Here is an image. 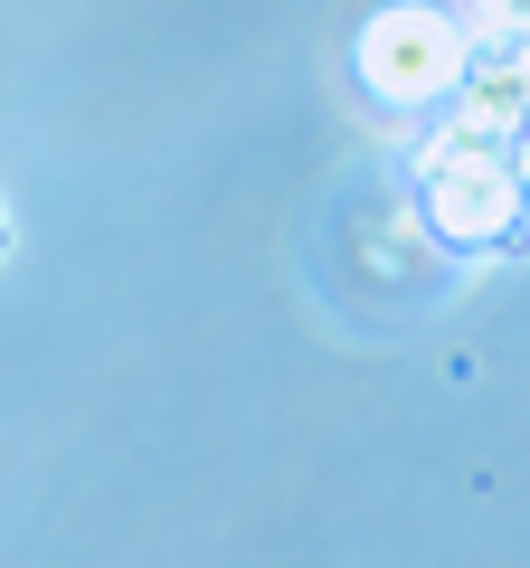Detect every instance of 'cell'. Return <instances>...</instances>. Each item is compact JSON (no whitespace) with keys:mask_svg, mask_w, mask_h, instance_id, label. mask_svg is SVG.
I'll use <instances>...</instances> for the list:
<instances>
[{"mask_svg":"<svg viewBox=\"0 0 530 568\" xmlns=\"http://www.w3.org/2000/svg\"><path fill=\"white\" fill-rule=\"evenodd\" d=\"M465 67H473V29H455L446 10H427V0H398V10H379V20L360 29V85L388 104V114L446 104L455 85H465Z\"/></svg>","mask_w":530,"mask_h":568,"instance_id":"1","label":"cell"},{"mask_svg":"<svg viewBox=\"0 0 530 568\" xmlns=\"http://www.w3.org/2000/svg\"><path fill=\"white\" fill-rule=\"evenodd\" d=\"M417 200H427V227L455 246H502L511 227H521L530 190L521 171H511V152H483V142H455L436 133L427 152H417Z\"/></svg>","mask_w":530,"mask_h":568,"instance_id":"2","label":"cell"},{"mask_svg":"<svg viewBox=\"0 0 530 568\" xmlns=\"http://www.w3.org/2000/svg\"><path fill=\"white\" fill-rule=\"evenodd\" d=\"M446 104H455V123H446L455 142L511 152V133L530 123V67H521V48H511V58H473V67H465V85H455Z\"/></svg>","mask_w":530,"mask_h":568,"instance_id":"3","label":"cell"},{"mask_svg":"<svg viewBox=\"0 0 530 568\" xmlns=\"http://www.w3.org/2000/svg\"><path fill=\"white\" fill-rule=\"evenodd\" d=\"M530 39V0H473V58H511Z\"/></svg>","mask_w":530,"mask_h":568,"instance_id":"4","label":"cell"},{"mask_svg":"<svg viewBox=\"0 0 530 568\" xmlns=\"http://www.w3.org/2000/svg\"><path fill=\"white\" fill-rule=\"evenodd\" d=\"M511 171H521V190H530V123L511 133Z\"/></svg>","mask_w":530,"mask_h":568,"instance_id":"5","label":"cell"},{"mask_svg":"<svg viewBox=\"0 0 530 568\" xmlns=\"http://www.w3.org/2000/svg\"><path fill=\"white\" fill-rule=\"evenodd\" d=\"M521 67H530V39H521Z\"/></svg>","mask_w":530,"mask_h":568,"instance_id":"6","label":"cell"}]
</instances>
